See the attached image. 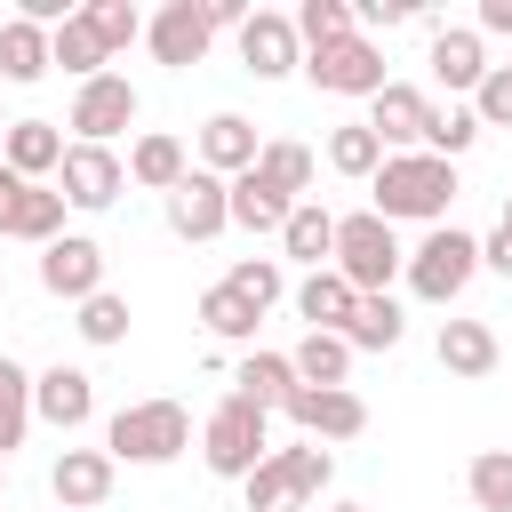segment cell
Segmentation results:
<instances>
[{"label":"cell","mask_w":512,"mask_h":512,"mask_svg":"<svg viewBox=\"0 0 512 512\" xmlns=\"http://www.w3.org/2000/svg\"><path fill=\"white\" fill-rule=\"evenodd\" d=\"M48 72V24H32V16H8L0 24V80H40Z\"/></svg>","instance_id":"26"},{"label":"cell","mask_w":512,"mask_h":512,"mask_svg":"<svg viewBox=\"0 0 512 512\" xmlns=\"http://www.w3.org/2000/svg\"><path fill=\"white\" fill-rule=\"evenodd\" d=\"M464 496H472L480 512H512V448H480V456L464 464Z\"/></svg>","instance_id":"32"},{"label":"cell","mask_w":512,"mask_h":512,"mask_svg":"<svg viewBox=\"0 0 512 512\" xmlns=\"http://www.w3.org/2000/svg\"><path fill=\"white\" fill-rule=\"evenodd\" d=\"M224 280H232V288H240V296H248V304H256V312H272V304H280V288H288V280H280V264H272V256H240V264H232V272H224Z\"/></svg>","instance_id":"40"},{"label":"cell","mask_w":512,"mask_h":512,"mask_svg":"<svg viewBox=\"0 0 512 512\" xmlns=\"http://www.w3.org/2000/svg\"><path fill=\"white\" fill-rule=\"evenodd\" d=\"M48 64H64L72 80H96V72H104L112 56H104V40H96V24H88V16L72 8V16H64V24L48 32Z\"/></svg>","instance_id":"25"},{"label":"cell","mask_w":512,"mask_h":512,"mask_svg":"<svg viewBox=\"0 0 512 512\" xmlns=\"http://www.w3.org/2000/svg\"><path fill=\"white\" fill-rule=\"evenodd\" d=\"M288 368H296V384H344L352 376V344L344 336H304L288 352Z\"/></svg>","instance_id":"35"},{"label":"cell","mask_w":512,"mask_h":512,"mask_svg":"<svg viewBox=\"0 0 512 512\" xmlns=\"http://www.w3.org/2000/svg\"><path fill=\"white\" fill-rule=\"evenodd\" d=\"M280 248H288V256H304V264L320 272V256H336V216H328V208H312V200H296V208H288V224H280Z\"/></svg>","instance_id":"29"},{"label":"cell","mask_w":512,"mask_h":512,"mask_svg":"<svg viewBox=\"0 0 512 512\" xmlns=\"http://www.w3.org/2000/svg\"><path fill=\"white\" fill-rule=\"evenodd\" d=\"M288 208H296V200H288V192H272L256 168H240V176L224 184V216H232L240 232H280V224H288Z\"/></svg>","instance_id":"19"},{"label":"cell","mask_w":512,"mask_h":512,"mask_svg":"<svg viewBox=\"0 0 512 512\" xmlns=\"http://www.w3.org/2000/svg\"><path fill=\"white\" fill-rule=\"evenodd\" d=\"M432 80H440V88H480V80H488L480 32H432Z\"/></svg>","instance_id":"27"},{"label":"cell","mask_w":512,"mask_h":512,"mask_svg":"<svg viewBox=\"0 0 512 512\" xmlns=\"http://www.w3.org/2000/svg\"><path fill=\"white\" fill-rule=\"evenodd\" d=\"M288 24H296V40H304V48H328V40H344V32H352V8H344V0H304Z\"/></svg>","instance_id":"37"},{"label":"cell","mask_w":512,"mask_h":512,"mask_svg":"<svg viewBox=\"0 0 512 512\" xmlns=\"http://www.w3.org/2000/svg\"><path fill=\"white\" fill-rule=\"evenodd\" d=\"M288 424H296L304 440H360V432H368V400H360L352 384H296Z\"/></svg>","instance_id":"8"},{"label":"cell","mask_w":512,"mask_h":512,"mask_svg":"<svg viewBox=\"0 0 512 512\" xmlns=\"http://www.w3.org/2000/svg\"><path fill=\"white\" fill-rule=\"evenodd\" d=\"M200 168L224 176V184H232L240 168H256V128H248L240 112H216V120L200 128Z\"/></svg>","instance_id":"21"},{"label":"cell","mask_w":512,"mask_h":512,"mask_svg":"<svg viewBox=\"0 0 512 512\" xmlns=\"http://www.w3.org/2000/svg\"><path fill=\"white\" fill-rule=\"evenodd\" d=\"M232 216H224V176H208V168H192L176 192H168V232L176 240H216Z\"/></svg>","instance_id":"14"},{"label":"cell","mask_w":512,"mask_h":512,"mask_svg":"<svg viewBox=\"0 0 512 512\" xmlns=\"http://www.w3.org/2000/svg\"><path fill=\"white\" fill-rule=\"evenodd\" d=\"M8 240H64V192H48V184H24L16 192V216H8Z\"/></svg>","instance_id":"28"},{"label":"cell","mask_w":512,"mask_h":512,"mask_svg":"<svg viewBox=\"0 0 512 512\" xmlns=\"http://www.w3.org/2000/svg\"><path fill=\"white\" fill-rule=\"evenodd\" d=\"M80 16H88V24H96V40H104V56H120V48H128V40H136V32H144V16H136V8H128V0H88V8H80Z\"/></svg>","instance_id":"39"},{"label":"cell","mask_w":512,"mask_h":512,"mask_svg":"<svg viewBox=\"0 0 512 512\" xmlns=\"http://www.w3.org/2000/svg\"><path fill=\"white\" fill-rule=\"evenodd\" d=\"M344 344H352V352H392V344H400V304H392V296H360L352 320H344Z\"/></svg>","instance_id":"31"},{"label":"cell","mask_w":512,"mask_h":512,"mask_svg":"<svg viewBox=\"0 0 512 512\" xmlns=\"http://www.w3.org/2000/svg\"><path fill=\"white\" fill-rule=\"evenodd\" d=\"M304 40H296V24L288 16H272V8H256L248 24H240V64L256 72V80H280V72H296L304 56H296Z\"/></svg>","instance_id":"15"},{"label":"cell","mask_w":512,"mask_h":512,"mask_svg":"<svg viewBox=\"0 0 512 512\" xmlns=\"http://www.w3.org/2000/svg\"><path fill=\"white\" fill-rule=\"evenodd\" d=\"M480 32H512V0H480Z\"/></svg>","instance_id":"45"},{"label":"cell","mask_w":512,"mask_h":512,"mask_svg":"<svg viewBox=\"0 0 512 512\" xmlns=\"http://www.w3.org/2000/svg\"><path fill=\"white\" fill-rule=\"evenodd\" d=\"M472 120L480 128H512V64H488V80L472 88Z\"/></svg>","instance_id":"42"},{"label":"cell","mask_w":512,"mask_h":512,"mask_svg":"<svg viewBox=\"0 0 512 512\" xmlns=\"http://www.w3.org/2000/svg\"><path fill=\"white\" fill-rule=\"evenodd\" d=\"M0 136H8V120H0Z\"/></svg>","instance_id":"49"},{"label":"cell","mask_w":512,"mask_h":512,"mask_svg":"<svg viewBox=\"0 0 512 512\" xmlns=\"http://www.w3.org/2000/svg\"><path fill=\"white\" fill-rule=\"evenodd\" d=\"M128 176H136V184H152V192H176V184L192 176V160H184V144H176L168 128H152V136H136V144H128Z\"/></svg>","instance_id":"23"},{"label":"cell","mask_w":512,"mask_h":512,"mask_svg":"<svg viewBox=\"0 0 512 512\" xmlns=\"http://www.w3.org/2000/svg\"><path fill=\"white\" fill-rule=\"evenodd\" d=\"M496 360H504V344L488 320H440V368L448 376H496Z\"/></svg>","instance_id":"20"},{"label":"cell","mask_w":512,"mask_h":512,"mask_svg":"<svg viewBox=\"0 0 512 512\" xmlns=\"http://www.w3.org/2000/svg\"><path fill=\"white\" fill-rule=\"evenodd\" d=\"M24 432H32V376L0 352V464H8V448H24Z\"/></svg>","instance_id":"33"},{"label":"cell","mask_w":512,"mask_h":512,"mask_svg":"<svg viewBox=\"0 0 512 512\" xmlns=\"http://www.w3.org/2000/svg\"><path fill=\"white\" fill-rule=\"evenodd\" d=\"M472 272H480V240H472L464 224H432L424 248L408 256V288H416L424 304H456Z\"/></svg>","instance_id":"6"},{"label":"cell","mask_w":512,"mask_h":512,"mask_svg":"<svg viewBox=\"0 0 512 512\" xmlns=\"http://www.w3.org/2000/svg\"><path fill=\"white\" fill-rule=\"evenodd\" d=\"M328 272H344L352 296H384V280L400 272V240H392V224H384L376 208L336 216V264H328Z\"/></svg>","instance_id":"4"},{"label":"cell","mask_w":512,"mask_h":512,"mask_svg":"<svg viewBox=\"0 0 512 512\" xmlns=\"http://www.w3.org/2000/svg\"><path fill=\"white\" fill-rule=\"evenodd\" d=\"M424 128H432V96L408 88V80H384L376 88V112H368V136L384 152H424Z\"/></svg>","instance_id":"12"},{"label":"cell","mask_w":512,"mask_h":512,"mask_svg":"<svg viewBox=\"0 0 512 512\" xmlns=\"http://www.w3.org/2000/svg\"><path fill=\"white\" fill-rule=\"evenodd\" d=\"M232 384H240V400H248V408H264V416L296 400V368H288V352H248Z\"/></svg>","instance_id":"24"},{"label":"cell","mask_w":512,"mask_h":512,"mask_svg":"<svg viewBox=\"0 0 512 512\" xmlns=\"http://www.w3.org/2000/svg\"><path fill=\"white\" fill-rule=\"evenodd\" d=\"M504 232H512V192H504Z\"/></svg>","instance_id":"48"},{"label":"cell","mask_w":512,"mask_h":512,"mask_svg":"<svg viewBox=\"0 0 512 512\" xmlns=\"http://www.w3.org/2000/svg\"><path fill=\"white\" fill-rule=\"evenodd\" d=\"M16 192H24V176H8V168H0V240H8V216H16Z\"/></svg>","instance_id":"46"},{"label":"cell","mask_w":512,"mask_h":512,"mask_svg":"<svg viewBox=\"0 0 512 512\" xmlns=\"http://www.w3.org/2000/svg\"><path fill=\"white\" fill-rule=\"evenodd\" d=\"M352 304H360V296H352V288H344V272H328V264L296 280V312L312 320V336H344V320H352Z\"/></svg>","instance_id":"22"},{"label":"cell","mask_w":512,"mask_h":512,"mask_svg":"<svg viewBox=\"0 0 512 512\" xmlns=\"http://www.w3.org/2000/svg\"><path fill=\"white\" fill-rule=\"evenodd\" d=\"M112 472H120V464H112L104 448H64V456H56V472H48V488H56V504H64V512H88V504H104V496H112Z\"/></svg>","instance_id":"16"},{"label":"cell","mask_w":512,"mask_h":512,"mask_svg":"<svg viewBox=\"0 0 512 512\" xmlns=\"http://www.w3.org/2000/svg\"><path fill=\"white\" fill-rule=\"evenodd\" d=\"M328 168H336V176H360V184L384 168V144L368 136V120H344V128L328 136Z\"/></svg>","instance_id":"36"},{"label":"cell","mask_w":512,"mask_h":512,"mask_svg":"<svg viewBox=\"0 0 512 512\" xmlns=\"http://www.w3.org/2000/svg\"><path fill=\"white\" fill-rule=\"evenodd\" d=\"M256 320H264V312H256V304H248V296H240L232 280H216V288L200 296V328H208V336H224V344L256 336Z\"/></svg>","instance_id":"30"},{"label":"cell","mask_w":512,"mask_h":512,"mask_svg":"<svg viewBox=\"0 0 512 512\" xmlns=\"http://www.w3.org/2000/svg\"><path fill=\"white\" fill-rule=\"evenodd\" d=\"M32 416H48L56 432H80L96 416V384L80 368H48V376H32Z\"/></svg>","instance_id":"17"},{"label":"cell","mask_w":512,"mask_h":512,"mask_svg":"<svg viewBox=\"0 0 512 512\" xmlns=\"http://www.w3.org/2000/svg\"><path fill=\"white\" fill-rule=\"evenodd\" d=\"M56 160H64V136H56L48 120H8V136H0V168H8V176L40 184Z\"/></svg>","instance_id":"18"},{"label":"cell","mask_w":512,"mask_h":512,"mask_svg":"<svg viewBox=\"0 0 512 512\" xmlns=\"http://www.w3.org/2000/svg\"><path fill=\"white\" fill-rule=\"evenodd\" d=\"M368 192H376V216H384V224H400V216H416V224H448L456 160H432V152H384V168L368 176Z\"/></svg>","instance_id":"1"},{"label":"cell","mask_w":512,"mask_h":512,"mask_svg":"<svg viewBox=\"0 0 512 512\" xmlns=\"http://www.w3.org/2000/svg\"><path fill=\"white\" fill-rule=\"evenodd\" d=\"M72 128H80V144H112L120 128H136V88H128L120 72L80 80V96H72Z\"/></svg>","instance_id":"11"},{"label":"cell","mask_w":512,"mask_h":512,"mask_svg":"<svg viewBox=\"0 0 512 512\" xmlns=\"http://www.w3.org/2000/svg\"><path fill=\"white\" fill-rule=\"evenodd\" d=\"M56 176H64V208H112L128 184V160L112 144H64Z\"/></svg>","instance_id":"9"},{"label":"cell","mask_w":512,"mask_h":512,"mask_svg":"<svg viewBox=\"0 0 512 512\" xmlns=\"http://www.w3.org/2000/svg\"><path fill=\"white\" fill-rule=\"evenodd\" d=\"M256 176L272 184V192H304L312 184V144H296V136H280V144H256Z\"/></svg>","instance_id":"34"},{"label":"cell","mask_w":512,"mask_h":512,"mask_svg":"<svg viewBox=\"0 0 512 512\" xmlns=\"http://www.w3.org/2000/svg\"><path fill=\"white\" fill-rule=\"evenodd\" d=\"M304 80L328 88V96H376L384 88V56H376V40L344 32V40H328V48L304 56Z\"/></svg>","instance_id":"7"},{"label":"cell","mask_w":512,"mask_h":512,"mask_svg":"<svg viewBox=\"0 0 512 512\" xmlns=\"http://www.w3.org/2000/svg\"><path fill=\"white\" fill-rule=\"evenodd\" d=\"M480 264H488V272H504V280H512V232H504V224H496V232H488V240H480Z\"/></svg>","instance_id":"43"},{"label":"cell","mask_w":512,"mask_h":512,"mask_svg":"<svg viewBox=\"0 0 512 512\" xmlns=\"http://www.w3.org/2000/svg\"><path fill=\"white\" fill-rule=\"evenodd\" d=\"M184 448H192L184 400H128V408L104 424V456H112V464H176Z\"/></svg>","instance_id":"3"},{"label":"cell","mask_w":512,"mask_h":512,"mask_svg":"<svg viewBox=\"0 0 512 512\" xmlns=\"http://www.w3.org/2000/svg\"><path fill=\"white\" fill-rule=\"evenodd\" d=\"M328 512H368V504H328Z\"/></svg>","instance_id":"47"},{"label":"cell","mask_w":512,"mask_h":512,"mask_svg":"<svg viewBox=\"0 0 512 512\" xmlns=\"http://www.w3.org/2000/svg\"><path fill=\"white\" fill-rule=\"evenodd\" d=\"M328 480H336V456L320 440H296V448H272L240 480V496H248V512H312L328 496Z\"/></svg>","instance_id":"2"},{"label":"cell","mask_w":512,"mask_h":512,"mask_svg":"<svg viewBox=\"0 0 512 512\" xmlns=\"http://www.w3.org/2000/svg\"><path fill=\"white\" fill-rule=\"evenodd\" d=\"M40 288H48V296H72V304H88V296L104 288V248H96L88 232H64V240H48V248H40Z\"/></svg>","instance_id":"13"},{"label":"cell","mask_w":512,"mask_h":512,"mask_svg":"<svg viewBox=\"0 0 512 512\" xmlns=\"http://www.w3.org/2000/svg\"><path fill=\"white\" fill-rule=\"evenodd\" d=\"M80 336H88V344H120V336H128V296L96 288V296L80 304Z\"/></svg>","instance_id":"41"},{"label":"cell","mask_w":512,"mask_h":512,"mask_svg":"<svg viewBox=\"0 0 512 512\" xmlns=\"http://www.w3.org/2000/svg\"><path fill=\"white\" fill-rule=\"evenodd\" d=\"M472 136H480L472 104H448V112H432V128H424V152H432V160H456V152H472Z\"/></svg>","instance_id":"38"},{"label":"cell","mask_w":512,"mask_h":512,"mask_svg":"<svg viewBox=\"0 0 512 512\" xmlns=\"http://www.w3.org/2000/svg\"><path fill=\"white\" fill-rule=\"evenodd\" d=\"M200 456H208V472L248 480V472L272 456V424H264V408H248L240 392L216 400V408H208V432H200Z\"/></svg>","instance_id":"5"},{"label":"cell","mask_w":512,"mask_h":512,"mask_svg":"<svg viewBox=\"0 0 512 512\" xmlns=\"http://www.w3.org/2000/svg\"><path fill=\"white\" fill-rule=\"evenodd\" d=\"M144 40H152V56H160L168 72H184V64H200V56H208L216 16H208V0H168V8L144 24Z\"/></svg>","instance_id":"10"},{"label":"cell","mask_w":512,"mask_h":512,"mask_svg":"<svg viewBox=\"0 0 512 512\" xmlns=\"http://www.w3.org/2000/svg\"><path fill=\"white\" fill-rule=\"evenodd\" d=\"M352 24H408V8H400V0H360Z\"/></svg>","instance_id":"44"}]
</instances>
